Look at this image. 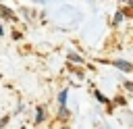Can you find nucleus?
I'll use <instances>...</instances> for the list:
<instances>
[{
    "label": "nucleus",
    "instance_id": "1",
    "mask_svg": "<svg viewBox=\"0 0 133 129\" xmlns=\"http://www.w3.org/2000/svg\"><path fill=\"white\" fill-rule=\"evenodd\" d=\"M114 64H116V69H121V71H133V64L127 62V60H116Z\"/></svg>",
    "mask_w": 133,
    "mask_h": 129
},
{
    "label": "nucleus",
    "instance_id": "2",
    "mask_svg": "<svg viewBox=\"0 0 133 129\" xmlns=\"http://www.w3.org/2000/svg\"><path fill=\"white\" fill-rule=\"evenodd\" d=\"M66 89H62L60 92V98H58V102H60V108H62V114H66V108H64V104H66Z\"/></svg>",
    "mask_w": 133,
    "mask_h": 129
},
{
    "label": "nucleus",
    "instance_id": "3",
    "mask_svg": "<svg viewBox=\"0 0 133 129\" xmlns=\"http://www.w3.org/2000/svg\"><path fill=\"white\" fill-rule=\"evenodd\" d=\"M96 96H98V100H100V102H108V100H106V98H104L100 92H96Z\"/></svg>",
    "mask_w": 133,
    "mask_h": 129
},
{
    "label": "nucleus",
    "instance_id": "4",
    "mask_svg": "<svg viewBox=\"0 0 133 129\" xmlns=\"http://www.w3.org/2000/svg\"><path fill=\"white\" fill-rule=\"evenodd\" d=\"M42 119H44V110L39 108V110H37V121H42Z\"/></svg>",
    "mask_w": 133,
    "mask_h": 129
},
{
    "label": "nucleus",
    "instance_id": "5",
    "mask_svg": "<svg viewBox=\"0 0 133 129\" xmlns=\"http://www.w3.org/2000/svg\"><path fill=\"white\" fill-rule=\"evenodd\" d=\"M125 85H127V87H129V89L133 92V83H131V81H129V83H125Z\"/></svg>",
    "mask_w": 133,
    "mask_h": 129
},
{
    "label": "nucleus",
    "instance_id": "6",
    "mask_svg": "<svg viewBox=\"0 0 133 129\" xmlns=\"http://www.w3.org/2000/svg\"><path fill=\"white\" fill-rule=\"evenodd\" d=\"M0 35H2V27H0Z\"/></svg>",
    "mask_w": 133,
    "mask_h": 129
}]
</instances>
